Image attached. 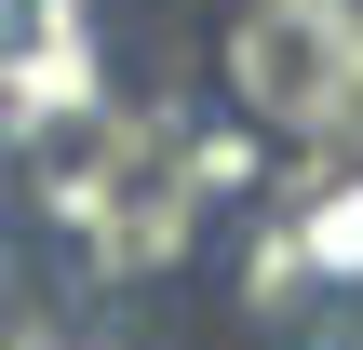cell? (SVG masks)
<instances>
[{
    "mask_svg": "<svg viewBox=\"0 0 363 350\" xmlns=\"http://www.w3.org/2000/svg\"><path fill=\"white\" fill-rule=\"evenodd\" d=\"M216 81L256 135L296 148L363 135V0H242L216 27Z\"/></svg>",
    "mask_w": 363,
    "mask_h": 350,
    "instance_id": "6da1fadb",
    "label": "cell"
},
{
    "mask_svg": "<svg viewBox=\"0 0 363 350\" xmlns=\"http://www.w3.org/2000/svg\"><path fill=\"white\" fill-rule=\"evenodd\" d=\"M13 350H81V337H13Z\"/></svg>",
    "mask_w": 363,
    "mask_h": 350,
    "instance_id": "7a4b0ae2",
    "label": "cell"
}]
</instances>
